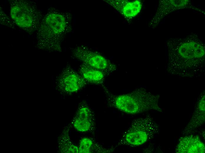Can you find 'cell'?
<instances>
[{
    "mask_svg": "<svg viewBox=\"0 0 205 153\" xmlns=\"http://www.w3.org/2000/svg\"><path fill=\"white\" fill-rule=\"evenodd\" d=\"M0 16L4 18L5 20H0V23L8 27L14 28L16 25L12 19H10L6 14L5 13L0 9Z\"/></svg>",
    "mask_w": 205,
    "mask_h": 153,
    "instance_id": "9a60e30c",
    "label": "cell"
},
{
    "mask_svg": "<svg viewBox=\"0 0 205 153\" xmlns=\"http://www.w3.org/2000/svg\"><path fill=\"white\" fill-rule=\"evenodd\" d=\"M75 56L84 64L109 74L115 71L116 65L99 53L85 48H77Z\"/></svg>",
    "mask_w": 205,
    "mask_h": 153,
    "instance_id": "8992f818",
    "label": "cell"
},
{
    "mask_svg": "<svg viewBox=\"0 0 205 153\" xmlns=\"http://www.w3.org/2000/svg\"><path fill=\"white\" fill-rule=\"evenodd\" d=\"M106 2L126 19H131L140 12L142 3L140 0H107Z\"/></svg>",
    "mask_w": 205,
    "mask_h": 153,
    "instance_id": "52a82bcc",
    "label": "cell"
},
{
    "mask_svg": "<svg viewBox=\"0 0 205 153\" xmlns=\"http://www.w3.org/2000/svg\"><path fill=\"white\" fill-rule=\"evenodd\" d=\"M10 14L15 24L29 34L37 30L42 18L36 3L30 0L10 1Z\"/></svg>",
    "mask_w": 205,
    "mask_h": 153,
    "instance_id": "277c9868",
    "label": "cell"
},
{
    "mask_svg": "<svg viewBox=\"0 0 205 153\" xmlns=\"http://www.w3.org/2000/svg\"><path fill=\"white\" fill-rule=\"evenodd\" d=\"M205 150L204 144L199 137L191 135L180 139L175 152L177 153H204Z\"/></svg>",
    "mask_w": 205,
    "mask_h": 153,
    "instance_id": "ba28073f",
    "label": "cell"
},
{
    "mask_svg": "<svg viewBox=\"0 0 205 153\" xmlns=\"http://www.w3.org/2000/svg\"><path fill=\"white\" fill-rule=\"evenodd\" d=\"M90 109L88 107L82 106L79 109L77 117L82 119H90Z\"/></svg>",
    "mask_w": 205,
    "mask_h": 153,
    "instance_id": "5bb4252c",
    "label": "cell"
},
{
    "mask_svg": "<svg viewBox=\"0 0 205 153\" xmlns=\"http://www.w3.org/2000/svg\"><path fill=\"white\" fill-rule=\"evenodd\" d=\"M67 23L63 13L54 10L47 12L42 18L37 30V45L50 47L58 44L66 32Z\"/></svg>",
    "mask_w": 205,
    "mask_h": 153,
    "instance_id": "3957f363",
    "label": "cell"
},
{
    "mask_svg": "<svg viewBox=\"0 0 205 153\" xmlns=\"http://www.w3.org/2000/svg\"><path fill=\"white\" fill-rule=\"evenodd\" d=\"M205 93L201 95L195 110L183 132V134L188 135L202 125L205 121Z\"/></svg>",
    "mask_w": 205,
    "mask_h": 153,
    "instance_id": "9c48e42d",
    "label": "cell"
},
{
    "mask_svg": "<svg viewBox=\"0 0 205 153\" xmlns=\"http://www.w3.org/2000/svg\"><path fill=\"white\" fill-rule=\"evenodd\" d=\"M80 74L86 81L92 84L102 83L106 74L103 71L83 64L80 68Z\"/></svg>",
    "mask_w": 205,
    "mask_h": 153,
    "instance_id": "8fae6325",
    "label": "cell"
},
{
    "mask_svg": "<svg viewBox=\"0 0 205 153\" xmlns=\"http://www.w3.org/2000/svg\"><path fill=\"white\" fill-rule=\"evenodd\" d=\"M167 70L182 78H195L205 74V45L197 39L173 40L166 44Z\"/></svg>",
    "mask_w": 205,
    "mask_h": 153,
    "instance_id": "6da1fadb",
    "label": "cell"
},
{
    "mask_svg": "<svg viewBox=\"0 0 205 153\" xmlns=\"http://www.w3.org/2000/svg\"><path fill=\"white\" fill-rule=\"evenodd\" d=\"M73 124L77 130L82 132L88 131L91 126L90 119H82L77 117Z\"/></svg>",
    "mask_w": 205,
    "mask_h": 153,
    "instance_id": "7c38bea8",
    "label": "cell"
},
{
    "mask_svg": "<svg viewBox=\"0 0 205 153\" xmlns=\"http://www.w3.org/2000/svg\"><path fill=\"white\" fill-rule=\"evenodd\" d=\"M92 140L88 138L82 139L78 148L79 152L80 153H89L92 145Z\"/></svg>",
    "mask_w": 205,
    "mask_h": 153,
    "instance_id": "4fadbf2b",
    "label": "cell"
},
{
    "mask_svg": "<svg viewBox=\"0 0 205 153\" xmlns=\"http://www.w3.org/2000/svg\"><path fill=\"white\" fill-rule=\"evenodd\" d=\"M61 81L65 90L71 93L79 90L86 83V81L80 74L71 68L66 70Z\"/></svg>",
    "mask_w": 205,
    "mask_h": 153,
    "instance_id": "30bf717a",
    "label": "cell"
},
{
    "mask_svg": "<svg viewBox=\"0 0 205 153\" xmlns=\"http://www.w3.org/2000/svg\"><path fill=\"white\" fill-rule=\"evenodd\" d=\"M159 95L153 94L143 87L128 93L109 95L111 107L127 114L134 115L149 111L162 112L158 104Z\"/></svg>",
    "mask_w": 205,
    "mask_h": 153,
    "instance_id": "7a4b0ae2",
    "label": "cell"
},
{
    "mask_svg": "<svg viewBox=\"0 0 205 153\" xmlns=\"http://www.w3.org/2000/svg\"><path fill=\"white\" fill-rule=\"evenodd\" d=\"M159 127L150 116L135 119L119 140L118 146L140 145L151 139L159 132Z\"/></svg>",
    "mask_w": 205,
    "mask_h": 153,
    "instance_id": "5b68a950",
    "label": "cell"
}]
</instances>
